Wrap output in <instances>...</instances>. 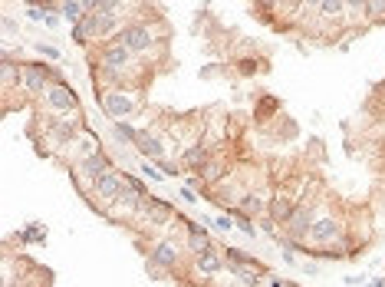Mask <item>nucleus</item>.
<instances>
[{
  "label": "nucleus",
  "mask_w": 385,
  "mask_h": 287,
  "mask_svg": "<svg viewBox=\"0 0 385 287\" xmlns=\"http://www.w3.org/2000/svg\"><path fill=\"white\" fill-rule=\"evenodd\" d=\"M53 83H63V73L56 66H50V63H43V60L24 63V83H20V89L26 93V99H43V93Z\"/></svg>",
  "instance_id": "obj_1"
},
{
  "label": "nucleus",
  "mask_w": 385,
  "mask_h": 287,
  "mask_svg": "<svg viewBox=\"0 0 385 287\" xmlns=\"http://www.w3.org/2000/svg\"><path fill=\"white\" fill-rule=\"evenodd\" d=\"M109 168H115V166H112V158L106 156L103 148H99V152H93V156H86V158H79V162H73V166H69V175H73V182L83 188V195H89V188L96 185V178L106 175Z\"/></svg>",
  "instance_id": "obj_2"
},
{
  "label": "nucleus",
  "mask_w": 385,
  "mask_h": 287,
  "mask_svg": "<svg viewBox=\"0 0 385 287\" xmlns=\"http://www.w3.org/2000/svg\"><path fill=\"white\" fill-rule=\"evenodd\" d=\"M119 191H122V172L119 168H109L106 175L96 178V185L89 188V195H86V201H89L99 215H109V208L115 205V198H119Z\"/></svg>",
  "instance_id": "obj_3"
},
{
  "label": "nucleus",
  "mask_w": 385,
  "mask_h": 287,
  "mask_svg": "<svg viewBox=\"0 0 385 287\" xmlns=\"http://www.w3.org/2000/svg\"><path fill=\"white\" fill-rule=\"evenodd\" d=\"M181 264V248L175 241H168V238H162V241H155L152 248H148V258H145V268L152 278H165V274H175Z\"/></svg>",
  "instance_id": "obj_4"
},
{
  "label": "nucleus",
  "mask_w": 385,
  "mask_h": 287,
  "mask_svg": "<svg viewBox=\"0 0 385 287\" xmlns=\"http://www.w3.org/2000/svg\"><path fill=\"white\" fill-rule=\"evenodd\" d=\"M119 44H125L128 50L135 53V56H145V53H152L155 50V26L152 24H145V20H132V24H125L119 30V36H115Z\"/></svg>",
  "instance_id": "obj_5"
},
{
  "label": "nucleus",
  "mask_w": 385,
  "mask_h": 287,
  "mask_svg": "<svg viewBox=\"0 0 385 287\" xmlns=\"http://www.w3.org/2000/svg\"><path fill=\"white\" fill-rule=\"evenodd\" d=\"M43 106L56 116H69V113H79V96H76V89L63 79V83H53V86L43 93Z\"/></svg>",
  "instance_id": "obj_6"
},
{
  "label": "nucleus",
  "mask_w": 385,
  "mask_h": 287,
  "mask_svg": "<svg viewBox=\"0 0 385 287\" xmlns=\"http://www.w3.org/2000/svg\"><path fill=\"white\" fill-rule=\"evenodd\" d=\"M317 218H319V205H317V201H299L297 211L290 215V221L283 225V228H287V238L307 244V235H309V228H313Z\"/></svg>",
  "instance_id": "obj_7"
},
{
  "label": "nucleus",
  "mask_w": 385,
  "mask_h": 287,
  "mask_svg": "<svg viewBox=\"0 0 385 287\" xmlns=\"http://www.w3.org/2000/svg\"><path fill=\"white\" fill-rule=\"evenodd\" d=\"M99 106H103V113L109 116L112 122L115 119H125V116L135 113V99L128 96V89H99Z\"/></svg>",
  "instance_id": "obj_8"
},
{
  "label": "nucleus",
  "mask_w": 385,
  "mask_h": 287,
  "mask_svg": "<svg viewBox=\"0 0 385 287\" xmlns=\"http://www.w3.org/2000/svg\"><path fill=\"white\" fill-rule=\"evenodd\" d=\"M346 235V228H342V221L339 218H333V215H319L317 221H313V228H309V235H307V244L313 248H326V244H333V241H339V238Z\"/></svg>",
  "instance_id": "obj_9"
},
{
  "label": "nucleus",
  "mask_w": 385,
  "mask_h": 287,
  "mask_svg": "<svg viewBox=\"0 0 385 287\" xmlns=\"http://www.w3.org/2000/svg\"><path fill=\"white\" fill-rule=\"evenodd\" d=\"M99 63H103V66H109V70H125V73H132V70H135V53L128 50L125 44H119L115 36H112L109 44L99 46Z\"/></svg>",
  "instance_id": "obj_10"
},
{
  "label": "nucleus",
  "mask_w": 385,
  "mask_h": 287,
  "mask_svg": "<svg viewBox=\"0 0 385 287\" xmlns=\"http://www.w3.org/2000/svg\"><path fill=\"white\" fill-rule=\"evenodd\" d=\"M175 218V208H171L168 201H162V198H145L142 205H138V211H135V221H142L145 228H165Z\"/></svg>",
  "instance_id": "obj_11"
},
{
  "label": "nucleus",
  "mask_w": 385,
  "mask_h": 287,
  "mask_svg": "<svg viewBox=\"0 0 385 287\" xmlns=\"http://www.w3.org/2000/svg\"><path fill=\"white\" fill-rule=\"evenodd\" d=\"M181 225H185V248H188L191 254H205L211 251L214 244H211V235H207V228L205 225H195L191 218H181Z\"/></svg>",
  "instance_id": "obj_12"
},
{
  "label": "nucleus",
  "mask_w": 385,
  "mask_h": 287,
  "mask_svg": "<svg viewBox=\"0 0 385 287\" xmlns=\"http://www.w3.org/2000/svg\"><path fill=\"white\" fill-rule=\"evenodd\" d=\"M0 83H4V93H17V86L24 83V63H17L10 53H4V63H0Z\"/></svg>",
  "instance_id": "obj_13"
},
{
  "label": "nucleus",
  "mask_w": 385,
  "mask_h": 287,
  "mask_svg": "<svg viewBox=\"0 0 385 287\" xmlns=\"http://www.w3.org/2000/svg\"><path fill=\"white\" fill-rule=\"evenodd\" d=\"M135 148H138V156L148 158V162H158V158H165V146H162V139H158L155 132H148V129H138Z\"/></svg>",
  "instance_id": "obj_14"
},
{
  "label": "nucleus",
  "mask_w": 385,
  "mask_h": 287,
  "mask_svg": "<svg viewBox=\"0 0 385 287\" xmlns=\"http://www.w3.org/2000/svg\"><path fill=\"white\" fill-rule=\"evenodd\" d=\"M297 211V201L290 198V195H270V208H267V218L270 221H277V225H287L290 221V215Z\"/></svg>",
  "instance_id": "obj_15"
},
{
  "label": "nucleus",
  "mask_w": 385,
  "mask_h": 287,
  "mask_svg": "<svg viewBox=\"0 0 385 287\" xmlns=\"http://www.w3.org/2000/svg\"><path fill=\"white\" fill-rule=\"evenodd\" d=\"M237 208L250 218H260V215H267V208H270V198H267L264 191H244V195L237 198Z\"/></svg>",
  "instance_id": "obj_16"
},
{
  "label": "nucleus",
  "mask_w": 385,
  "mask_h": 287,
  "mask_svg": "<svg viewBox=\"0 0 385 287\" xmlns=\"http://www.w3.org/2000/svg\"><path fill=\"white\" fill-rule=\"evenodd\" d=\"M211 156H214V148L207 146V142H195L191 148H185V152H181L178 162H181L185 168H195V172H197V168L205 166V162H207Z\"/></svg>",
  "instance_id": "obj_17"
},
{
  "label": "nucleus",
  "mask_w": 385,
  "mask_h": 287,
  "mask_svg": "<svg viewBox=\"0 0 385 287\" xmlns=\"http://www.w3.org/2000/svg\"><path fill=\"white\" fill-rule=\"evenodd\" d=\"M195 268H197V274H221L224 268H227V261H224V254H217V248H211V251H205V254H195Z\"/></svg>",
  "instance_id": "obj_18"
},
{
  "label": "nucleus",
  "mask_w": 385,
  "mask_h": 287,
  "mask_svg": "<svg viewBox=\"0 0 385 287\" xmlns=\"http://www.w3.org/2000/svg\"><path fill=\"white\" fill-rule=\"evenodd\" d=\"M60 14H63V20H66L69 26H76V24H83V17L89 14V7H86L83 0H60Z\"/></svg>",
  "instance_id": "obj_19"
},
{
  "label": "nucleus",
  "mask_w": 385,
  "mask_h": 287,
  "mask_svg": "<svg viewBox=\"0 0 385 287\" xmlns=\"http://www.w3.org/2000/svg\"><path fill=\"white\" fill-rule=\"evenodd\" d=\"M112 139L119 142V146H135V139H138V129L132 126V122H125V119H115L112 122Z\"/></svg>",
  "instance_id": "obj_20"
},
{
  "label": "nucleus",
  "mask_w": 385,
  "mask_h": 287,
  "mask_svg": "<svg viewBox=\"0 0 385 287\" xmlns=\"http://www.w3.org/2000/svg\"><path fill=\"white\" fill-rule=\"evenodd\" d=\"M224 175H227V172H224V166H221V162H217V158H207L205 166L197 168V178H201V182H205V185L221 182Z\"/></svg>",
  "instance_id": "obj_21"
},
{
  "label": "nucleus",
  "mask_w": 385,
  "mask_h": 287,
  "mask_svg": "<svg viewBox=\"0 0 385 287\" xmlns=\"http://www.w3.org/2000/svg\"><path fill=\"white\" fill-rule=\"evenodd\" d=\"M342 14H346V0H323V7H319L323 20H342Z\"/></svg>",
  "instance_id": "obj_22"
},
{
  "label": "nucleus",
  "mask_w": 385,
  "mask_h": 287,
  "mask_svg": "<svg viewBox=\"0 0 385 287\" xmlns=\"http://www.w3.org/2000/svg\"><path fill=\"white\" fill-rule=\"evenodd\" d=\"M231 218H234V225H237L247 238H257V228H254V221H250V215H244L240 208H231Z\"/></svg>",
  "instance_id": "obj_23"
},
{
  "label": "nucleus",
  "mask_w": 385,
  "mask_h": 287,
  "mask_svg": "<svg viewBox=\"0 0 385 287\" xmlns=\"http://www.w3.org/2000/svg\"><path fill=\"white\" fill-rule=\"evenodd\" d=\"M369 20L372 24H385V0H369Z\"/></svg>",
  "instance_id": "obj_24"
},
{
  "label": "nucleus",
  "mask_w": 385,
  "mask_h": 287,
  "mask_svg": "<svg viewBox=\"0 0 385 287\" xmlns=\"http://www.w3.org/2000/svg\"><path fill=\"white\" fill-rule=\"evenodd\" d=\"M346 10H352L356 17L369 20V0H346Z\"/></svg>",
  "instance_id": "obj_25"
},
{
  "label": "nucleus",
  "mask_w": 385,
  "mask_h": 287,
  "mask_svg": "<svg viewBox=\"0 0 385 287\" xmlns=\"http://www.w3.org/2000/svg\"><path fill=\"white\" fill-rule=\"evenodd\" d=\"M34 50L40 53V56H46V60H53V63L60 60V50H56L53 44H34Z\"/></svg>",
  "instance_id": "obj_26"
},
{
  "label": "nucleus",
  "mask_w": 385,
  "mask_h": 287,
  "mask_svg": "<svg viewBox=\"0 0 385 287\" xmlns=\"http://www.w3.org/2000/svg\"><path fill=\"white\" fill-rule=\"evenodd\" d=\"M207 225H214V231H231V228H234V218H231V215H217L214 221H207Z\"/></svg>",
  "instance_id": "obj_27"
},
{
  "label": "nucleus",
  "mask_w": 385,
  "mask_h": 287,
  "mask_svg": "<svg viewBox=\"0 0 385 287\" xmlns=\"http://www.w3.org/2000/svg\"><path fill=\"white\" fill-rule=\"evenodd\" d=\"M142 172H145V178H152V182H165V172L155 166V162H145V166H142Z\"/></svg>",
  "instance_id": "obj_28"
},
{
  "label": "nucleus",
  "mask_w": 385,
  "mask_h": 287,
  "mask_svg": "<svg viewBox=\"0 0 385 287\" xmlns=\"http://www.w3.org/2000/svg\"><path fill=\"white\" fill-rule=\"evenodd\" d=\"M69 36H73V44H79V46H86L89 44V34L83 30V24H76L73 30H69Z\"/></svg>",
  "instance_id": "obj_29"
},
{
  "label": "nucleus",
  "mask_w": 385,
  "mask_h": 287,
  "mask_svg": "<svg viewBox=\"0 0 385 287\" xmlns=\"http://www.w3.org/2000/svg\"><path fill=\"white\" fill-rule=\"evenodd\" d=\"M260 70V60H240L237 63V73H244V76H250V73Z\"/></svg>",
  "instance_id": "obj_30"
},
{
  "label": "nucleus",
  "mask_w": 385,
  "mask_h": 287,
  "mask_svg": "<svg viewBox=\"0 0 385 287\" xmlns=\"http://www.w3.org/2000/svg\"><path fill=\"white\" fill-rule=\"evenodd\" d=\"M280 10L283 14H299V10H307V7H303V0H280Z\"/></svg>",
  "instance_id": "obj_31"
},
{
  "label": "nucleus",
  "mask_w": 385,
  "mask_h": 287,
  "mask_svg": "<svg viewBox=\"0 0 385 287\" xmlns=\"http://www.w3.org/2000/svg\"><path fill=\"white\" fill-rule=\"evenodd\" d=\"M4 34H7V36L17 34V20L10 17V14H4Z\"/></svg>",
  "instance_id": "obj_32"
},
{
  "label": "nucleus",
  "mask_w": 385,
  "mask_h": 287,
  "mask_svg": "<svg viewBox=\"0 0 385 287\" xmlns=\"http://www.w3.org/2000/svg\"><path fill=\"white\" fill-rule=\"evenodd\" d=\"M178 198L185 201V205H195V201H197V195H195V191L188 188V185H185V188H181V195H178Z\"/></svg>",
  "instance_id": "obj_33"
},
{
  "label": "nucleus",
  "mask_w": 385,
  "mask_h": 287,
  "mask_svg": "<svg viewBox=\"0 0 385 287\" xmlns=\"http://www.w3.org/2000/svg\"><path fill=\"white\" fill-rule=\"evenodd\" d=\"M303 7H307V10H317V14H319V7H323V0H303Z\"/></svg>",
  "instance_id": "obj_34"
},
{
  "label": "nucleus",
  "mask_w": 385,
  "mask_h": 287,
  "mask_svg": "<svg viewBox=\"0 0 385 287\" xmlns=\"http://www.w3.org/2000/svg\"><path fill=\"white\" fill-rule=\"evenodd\" d=\"M362 281H366V278H359V274H352V278H346V287H359Z\"/></svg>",
  "instance_id": "obj_35"
},
{
  "label": "nucleus",
  "mask_w": 385,
  "mask_h": 287,
  "mask_svg": "<svg viewBox=\"0 0 385 287\" xmlns=\"http://www.w3.org/2000/svg\"><path fill=\"white\" fill-rule=\"evenodd\" d=\"M303 271H307L309 278H317V274H319V268H317V264H303Z\"/></svg>",
  "instance_id": "obj_36"
},
{
  "label": "nucleus",
  "mask_w": 385,
  "mask_h": 287,
  "mask_svg": "<svg viewBox=\"0 0 385 287\" xmlns=\"http://www.w3.org/2000/svg\"><path fill=\"white\" fill-rule=\"evenodd\" d=\"M372 287H385V278H376L372 281Z\"/></svg>",
  "instance_id": "obj_37"
},
{
  "label": "nucleus",
  "mask_w": 385,
  "mask_h": 287,
  "mask_svg": "<svg viewBox=\"0 0 385 287\" xmlns=\"http://www.w3.org/2000/svg\"><path fill=\"white\" fill-rule=\"evenodd\" d=\"M270 287H287V284H283V281H274V284H270Z\"/></svg>",
  "instance_id": "obj_38"
},
{
  "label": "nucleus",
  "mask_w": 385,
  "mask_h": 287,
  "mask_svg": "<svg viewBox=\"0 0 385 287\" xmlns=\"http://www.w3.org/2000/svg\"><path fill=\"white\" fill-rule=\"evenodd\" d=\"M366 287H372V284H366Z\"/></svg>",
  "instance_id": "obj_39"
}]
</instances>
